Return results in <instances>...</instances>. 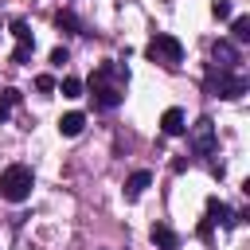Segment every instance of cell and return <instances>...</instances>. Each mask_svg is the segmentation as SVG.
I'll list each match as a JSON object with an SVG mask.
<instances>
[{
    "instance_id": "cell-1",
    "label": "cell",
    "mask_w": 250,
    "mask_h": 250,
    "mask_svg": "<svg viewBox=\"0 0 250 250\" xmlns=\"http://www.w3.org/2000/svg\"><path fill=\"white\" fill-rule=\"evenodd\" d=\"M82 90H90L94 98V109H117L125 102V90H129V66L117 62V59H105L90 70V78L82 82Z\"/></svg>"
},
{
    "instance_id": "cell-2",
    "label": "cell",
    "mask_w": 250,
    "mask_h": 250,
    "mask_svg": "<svg viewBox=\"0 0 250 250\" xmlns=\"http://www.w3.org/2000/svg\"><path fill=\"white\" fill-rule=\"evenodd\" d=\"M203 90H207L211 98L234 102V98H242V94L250 90V78H246L242 70H223V66H211V62H207V70H203Z\"/></svg>"
},
{
    "instance_id": "cell-3",
    "label": "cell",
    "mask_w": 250,
    "mask_h": 250,
    "mask_svg": "<svg viewBox=\"0 0 250 250\" xmlns=\"http://www.w3.org/2000/svg\"><path fill=\"white\" fill-rule=\"evenodd\" d=\"M191 156H199V160H207V168H211V176H223V160H215L219 156V137H215V121L211 117H199L195 125H191Z\"/></svg>"
},
{
    "instance_id": "cell-4",
    "label": "cell",
    "mask_w": 250,
    "mask_h": 250,
    "mask_svg": "<svg viewBox=\"0 0 250 250\" xmlns=\"http://www.w3.org/2000/svg\"><path fill=\"white\" fill-rule=\"evenodd\" d=\"M31 188H35V172L27 164H8L0 172V199L23 203V199H31Z\"/></svg>"
},
{
    "instance_id": "cell-5",
    "label": "cell",
    "mask_w": 250,
    "mask_h": 250,
    "mask_svg": "<svg viewBox=\"0 0 250 250\" xmlns=\"http://www.w3.org/2000/svg\"><path fill=\"white\" fill-rule=\"evenodd\" d=\"M145 59L156 62V66H164V70H176V66L184 62V43H180L176 35H168V31H156V35L145 43Z\"/></svg>"
},
{
    "instance_id": "cell-6",
    "label": "cell",
    "mask_w": 250,
    "mask_h": 250,
    "mask_svg": "<svg viewBox=\"0 0 250 250\" xmlns=\"http://www.w3.org/2000/svg\"><path fill=\"white\" fill-rule=\"evenodd\" d=\"M211 66L238 70V47H234L230 39H215V43H211Z\"/></svg>"
},
{
    "instance_id": "cell-7",
    "label": "cell",
    "mask_w": 250,
    "mask_h": 250,
    "mask_svg": "<svg viewBox=\"0 0 250 250\" xmlns=\"http://www.w3.org/2000/svg\"><path fill=\"white\" fill-rule=\"evenodd\" d=\"M203 219H207L211 227H223V230H230V227L238 223V219H234V211H230L219 195H211V199H207V215H203Z\"/></svg>"
},
{
    "instance_id": "cell-8",
    "label": "cell",
    "mask_w": 250,
    "mask_h": 250,
    "mask_svg": "<svg viewBox=\"0 0 250 250\" xmlns=\"http://www.w3.org/2000/svg\"><path fill=\"white\" fill-rule=\"evenodd\" d=\"M160 133H164V137H184V133H188V117H184L180 105H168V109L160 113Z\"/></svg>"
},
{
    "instance_id": "cell-9",
    "label": "cell",
    "mask_w": 250,
    "mask_h": 250,
    "mask_svg": "<svg viewBox=\"0 0 250 250\" xmlns=\"http://www.w3.org/2000/svg\"><path fill=\"white\" fill-rule=\"evenodd\" d=\"M148 238H152V246H156V250H180V234H176L168 223H152Z\"/></svg>"
},
{
    "instance_id": "cell-10",
    "label": "cell",
    "mask_w": 250,
    "mask_h": 250,
    "mask_svg": "<svg viewBox=\"0 0 250 250\" xmlns=\"http://www.w3.org/2000/svg\"><path fill=\"white\" fill-rule=\"evenodd\" d=\"M55 27L62 31V35H86V27H82V20L70 12V8H62V12H55Z\"/></svg>"
},
{
    "instance_id": "cell-11",
    "label": "cell",
    "mask_w": 250,
    "mask_h": 250,
    "mask_svg": "<svg viewBox=\"0 0 250 250\" xmlns=\"http://www.w3.org/2000/svg\"><path fill=\"white\" fill-rule=\"evenodd\" d=\"M82 129H86V113L70 109V113H62V117H59V133H62V137H78Z\"/></svg>"
},
{
    "instance_id": "cell-12",
    "label": "cell",
    "mask_w": 250,
    "mask_h": 250,
    "mask_svg": "<svg viewBox=\"0 0 250 250\" xmlns=\"http://www.w3.org/2000/svg\"><path fill=\"white\" fill-rule=\"evenodd\" d=\"M148 184H152V172H145V168H141V172H133V176L125 180V199H141Z\"/></svg>"
},
{
    "instance_id": "cell-13",
    "label": "cell",
    "mask_w": 250,
    "mask_h": 250,
    "mask_svg": "<svg viewBox=\"0 0 250 250\" xmlns=\"http://www.w3.org/2000/svg\"><path fill=\"white\" fill-rule=\"evenodd\" d=\"M20 98H23V94H20L16 86H4V90H0V125L12 117V109L20 105Z\"/></svg>"
},
{
    "instance_id": "cell-14",
    "label": "cell",
    "mask_w": 250,
    "mask_h": 250,
    "mask_svg": "<svg viewBox=\"0 0 250 250\" xmlns=\"http://www.w3.org/2000/svg\"><path fill=\"white\" fill-rule=\"evenodd\" d=\"M230 35H234V43H250V16H238L230 23Z\"/></svg>"
},
{
    "instance_id": "cell-15",
    "label": "cell",
    "mask_w": 250,
    "mask_h": 250,
    "mask_svg": "<svg viewBox=\"0 0 250 250\" xmlns=\"http://www.w3.org/2000/svg\"><path fill=\"white\" fill-rule=\"evenodd\" d=\"M55 90H59L62 98H82V78H62Z\"/></svg>"
},
{
    "instance_id": "cell-16",
    "label": "cell",
    "mask_w": 250,
    "mask_h": 250,
    "mask_svg": "<svg viewBox=\"0 0 250 250\" xmlns=\"http://www.w3.org/2000/svg\"><path fill=\"white\" fill-rule=\"evenodd\" d=\"M31 51H35V43H16L12 62H16V66H27V62H31Z\"/></svg>"
},
{
    "instance_id": "cell-17",
    "label": "cell",
    "mask_w": 250,
    "mask_h": 250,
    "mask_svg": "<svg viewBox=\"0 0 250 250\" xmlns=\"http://www.w3.org/2000/svg\"><path fill=\"white\" fill-rule=\"evenodd\" d=\"M12 35H16V43H35V35H31V27L23 20H12Z\"/></svg>"
},
{
    "instance_id": "cell-18",
    "label": "cell",
    "mask_w": 250,
    "mask_h": 250,
    "mask_svg": "<svg viewBox=\"0 0 250 250\" xmlns=\"http://www.w3.org/2000/svg\"><path fill=\"white\" fill-rule=\"evenodd\" d=\"M211 16L215 20H230V0H215L211 4Z\"/></svg>"
},
{
    "instance_id": "cell-19",
    "label": "cell",
    "mask_w": 250,
    "mask_h": 250,
    "mask_svg": "<svg viewBox=\"0 0 250 250\" xmlns=\"http://www.w3.org/2000/svg\"><path fill=\"white\" fill-rule=\"evenodd\" d=\"M55 86H59V82H55L51 74H39V78H35V90H39V94H55Z\"/></svg>"
},
{
    "instance_id": "cell-20",
    "label": "cell",
    "mask_w": 250,
    "mask_h": 250,
    "mask_svg": "<svg viewBox=\"0 0 250 250\" xmlns=\"http://www.w3.org/2000/svg\"><path fill=\"white\" fill-rule=\"evenodd\" d=\"M66 62H70V51L66 47H55L51 51V66H66Z\"/></svg>"
},
{
    "instance_id": "cell-21",
    "label": "cell",
    "mask_w": 250,
    "mask_h": 250,
    "mask_svg": "<svg viewBox=\"0 0 250 250\" xmlns=\"http://www.w3.org/2000/svg\"><path fill=\"white\" fill-rule=\"evenodd\" d=\"M195 234H199V238H203V242H211V234H215V227H211V223H207V219H203V223H199V230H195Z\"/></svg>"
},
{
    "instance_id": "cell-22",
    "label": "cell",
    "mask_w": 250,
    "mask_h": 250,
    "mask_svg": "<svg viewBox=\"0 0 250 250\" xmlns=\"http://www.w3.org/2000/svg\"><path fill=\"white\" fill-rule=\"evenodd\" d=\"M188 164H191V156H188V160H184V156H176V160H172V172H184Z\"/></svg>"
}]
</instances>
